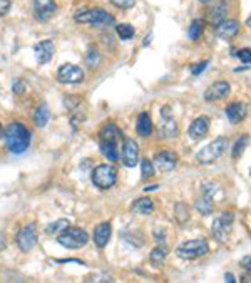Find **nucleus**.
I'll list each match as a JSON object with an SVG mask.
<instances>
[{
  "instance_id": "obj_34",
  "label": "nucleus",
  "mask_w": 251,
  "mask_h": 283,
  "mask_svg": "<svg viewBox=\"0 0 251 283\" xmlns=\"http://www.w3.org/2000/svg\"><path fill=\"white\" fill-rule=\"evenodd\" d=\"M156 173V168H154V163L151 161V159H142L141 161V176H142V179H149V178H153Z\"/></svg>"
},
{
  "instance_id": "obj_14",
  "label": "nucleus",
  "mask_w": 251,
  "mask_h": 283,
  "mask_svg": "<svg viewBox=\"0 0 251 283\" xmlns=\"http://www.w3.org/2000/svg\"><path fill=\"white\" fill-rule=\"evenodd\" d=\"M231 92V86L226 80H218V83H213L208 89L204 91V99L208 103H215V100H221L224 97H228Z\"/></svg>"
},
{
  "instance_id": "obj_24",
  "label": "nucleus",
  "mask_w": 251,
  "mask_h": 283,
  "mask_svg": "<svg viewBox=\"0 0 251 283\" xmlns=\"http://www.w3.org/2000/svg\"><path fill=\"white\" fill-rule=\"evenodd\" d=\"M166 256H168L166 245L164 243H159L158 247H154L153 251H151L149 261H151V265H153L154 268H161L162 263H164V260H166Z\"/></svg>"
},
{
  "instance_id": "obj_17",
  "label": "nucleus",
  "mask_w": 251,
  "mask_h": 283,
  "mask_svg": "<svg viewBox=\"0 0 251 283\" xmlns=\"http://www.w3.org/2000/svg\"><path fill=\"white\" fill-rule=\"evenodd\" d=\"M210 117L208 116H199L196 117L194 121L191 123L190 126V136L191 139L198 141V139H203V137H206V134L210 133Z\"/></svg>"
},
{
  "instance_id": "obj_9",
  "label": "nucleus",
  "mask_w": 251,
  "mask_h": 283,
  "mask_svg": "<svg viewBox=\"0 0 251 283\" xmlns=\"http://www.w3.org/2000/svg\"><path fill=\"white\" fill-rule=\"evenodd\" d=\"M86 74L75 64H62L57 69V80L62 84H80L84 83Z\"/></svg>"
},
{
  "instance_id": "obj_37",
  "label": "nucleus",
  "mask_w": 251,
  "mask_h": 283,
  "mask_svg": "<svg viewBox=\"0 0 251 283\" xmlns=\"http://www.w3.org/2000/svg\"><path fill=\"white\" fill-rule=\"evenodd\" d=\"M236 57L240 59L243 64H251V49L249 47H244V49H240L236 52Z\"/></svg>"
},
{
  "instance_id": "obj_47",
  "label": "nucleus",
  "mask_w": 251,
  "mask_h": 283,
  "mask_svg": "<svg viewBox=\"0 0 251 283\" xmlns=\"http://www.w3.org/2000/svg\"><path fill=\"white\" fill-rule=\"evenodd\" d=\"M249 176H251V169H249Z\"/></svg>"
},
{
  "instance_id": "obj_43",
  "label": "nucleus",
  "mask_w": 251,
  "mask_h": 283,
  "mask_svg": "<svg viewBox=\"0 0 251 283\" xmlns=\"http://www.w3.org/2000/svg\"><path fill=\"white\" fill-rule=\"evenodd\" d=\"M158 188H159L158 185H153V186H146V188H144V191H146V193H148V191H153V190H158Z\"/></svg>"
},
{
  "instance_id": "obj_11",
  "label": "nucleus",
  "mask_w": 251,
  "mask_h": 283,
  "mask_svg": "<svg viewBox=\"0 0 251 283\" xmlns=\"http://www.w3.org/2000/svg\"><path fill=\"white\" fill-rule=\"evenodd\" d=\"M32 7L35 21L42 24L49 22L55 12H57V4L54 0H32Z\"/></svg>"
},
{
  "instance_id": "obj_7",
  "label": "nucleus",
  "mask_w": 251,
  "mask_h": 283,
  "mask_svg": "<svg viewBox=\"0 0 251 283\" xmlns=\"http://www.w3.org/2000/svg\"><path fill=\"white\" fill-rule=\"evenodd\" d=\"M233 221H235V215L231 211H224L221 216H218L215 221H213L211 231H213V236H215L216 241L224 243L226 240H228Z\"/></svg>"
},
{
  "instance_id": "obj_30",
  "label": "nucleus",
  "mask_w": 251,
  "mask_h": 283,
  "mask_svg": "<svg viewBox=\"0 0 251 283\" xmlns=\"http://www.w3.org/2000/svg\"><path fill=\"white\" fill-rule=\"evenodd\" d=\"M67 226H71V223H69V219H66V218H60V219H55L54 223H49L47 226H46V233L47 235H59V233H62Z\"/></svg>"
},
{
  "instance_id": "obj_45",
  "label": "nucleus",
  "mask_w": 251,
  "mask_h": 283,
  "mask_svg": "<svg viewBox=\"0 0 251 283\" xmlns=\"http://www.w3.org/2000/svg\"><path fill=\"white\" fill-rule=\"evenodd\" d=\"M246 25H248V27L251 29V15H249L248 18H246Z\"/></svg>"
},
{
  "instance_id": "obj_13",
  "label": "nucleus",
  "mask_w": 251,
  "mask_h": 283,
  "mask_svg": "<svg viewBox=\"0 0 251 283\" xmlns=\"http://www.w3.org/2000/svg\"><path fill=\"white\" fill-rule=\"evenodd\" d=\"M122 165L126 168H134L139 161V146L134 139H126L122 144V153H121Z\"/></svg>"
},
{
  "instance_id": "obj_39",
  "label": "nucleus",
  "mask_w": 251,
  "mask_h": 283,
  "mask_svg": "<svg viewBox=\"0 0 251 283\" xmlns=\"http://www.w3.org/2000/svg\"><path fill=\"white\" fill-rule=\"evenodd\" d=\"M80 100H82V99H80L79 96H66V100H64V103H66V106H67L69 109H74L75 106L80 104Z\"/></svg>"
},
{
  "instance_id": "obj_25",
  "label": "nucleus",
  "mask_w": 251,
  "mask_h": 283,
  "mask_svg": "<svg viewBox=\"0 0 251 283\" xmlns=\"http://www.w3.org/2000/svg\"><path fill=\"white\" fill-rule=\"evenodd\" d=\"M194 206H196V210L201 213V215L208 216L213 213V210H215V198H211V196H208V194L201 193V196L196 199Z\"/></svg>"
},
{
  "instance_id": "obj_42",
  "label": "nucleus",
  "mask_w": 251,
  "mask_h": 283,
  "mask_svg": "<svg viewBox=\"0 0 251 283\" xmlns=\"http://www.w3.org/2000/svg\"><path fill=\"white\" fill-rule=\"evenodd\" d=\"M224 280H226V281H231V283L236 281V278H235V276L231 275V273H226V275H224Z\"/></svg>"
},
{
  "instance_id": "obj_12",
  "label": "nucleus",
  "mask_w": 251,
  "mask_h": 283,
  "mask_svg": "<svg viewBox=\"0 0 251 283\" xmlns=\"http://www.w3.org/2000/svg\"><path fill=\"white\" fill-rule=\"evenodd\" d=\"M153 163L154 168L159 169L161 173H169L178 165V154L173 151H159V153H156Z\"/></svg>"
},
{
  "instance_id": "obj_1",
  "label": "nucleus",
  "mask_w": 251,
  "mask_h": 283,
  "mask_svg": "<svg viewBox=\"0 0 251 283\" xmlns=\"http://www.w3.org/2000/svg\"><path fill=\"white\" fill-rule=\"evenodd\" d=\"M4 141L12 154H24L30 146V131L22 123H10L4 131Z\"/></svg>"
},
{
  "instance_id": "obj_19",
  "label": "nucleus",
  "mask_w": 251,
  "mask_h": 283,
  "mask_svg": "<svg viewBox=\"0 0 251 283\" xmlns=\"http://www.w3.org/2000/svg\"><path fill=\"white\" fill-rule=\"evenodd\" d=\"M238 32H240V22L231 21V18H224V21L216 27V34L224 41L233 39V37L238 35Z\"/></svg>"
},
{
  "instance_id": "obj_15",
  "label": "nucleus",
  "mask_w": 251,
  "mask_h": 283,
  "mask_svg": "<svg viewBox=\"0 0 251 283\" xmlns=\"http://www.w3.org/2000/svg\"><path fill=\"white\" fill-rule=\"evenodd\" d=\"M54 52H55V47H54V42L52 41H40L39 44L34 46V54H35V60L37 64H49L50 59L54 57Z\"/></svg>"
},
{
  "instance_id": "obj_40",
  "label": "nucleus",
  "mask_w": 251,
  "mask_h": 283,
  "mask_svg": "<svg viewBox=\"0 0 251 283\" xmlns=\"http://www.w3.org/2000/svg\"><path fill=\"white\" fill-rule=\"evenodd\" d=\"M10 7H12L10 0H0V17L7 15L9 12H10Z\"/></svg>"
},
{
  "instance_id": "obj_32",
  "label": "nucleus",
  "mask_w": 251,
  "mask_h": 283,
  "mask_svg": "<svg viewBox=\"0 0 251 283\" xmlns=\"http://www.w3.org/2000/svg\"><path fill=\"white\" fill-rule=\"evenodd\" d=\"M116 32H117L119 39H121V41H131L134 37L136 30H134V27L131 24H119L116 27Z\"/></svg>"
},
{
  "instance_id": "obj_28",
  "label": "nucleus",
  "mask_w": 251,
  "mask_h": 283,
  "mask_svg": "<svg viewBox=\"0 0 251 283\" xmlns=\"http://www.w3.org/2000/svg\"><path fill=\"white\" fill-rule=\"evenodd\" d=\"M49 117H50V112L46 104H40L34 112V123L37 128H46L49 123Z\"/></svg>"
},
{
  "instance_id": "obj_10",
  "label": "nucleus",
  "mask_w": 251,
  "mask_h": 283,
  "mask_svg": "<svg viewBox=\"0 0 251 283\" xmlns=\"http://www.w3.org/2000/svg\"><path fill=\"white\" fill-rule=\"evenodd\" d=\"M159 134L166 139H173L179 134L178 123L174 121V117L171 116V108L164 106L161 109V124H159Z\"/></svg>"
},
{
  "instance_id": "obj_46",
  "label": "nucleus",
  "mask_w": 251,
  "mask_h": 283,
  "mask_svg": "<svg viewBox=\"0 0 251 283\" xmlns=\"http://www.w3.org/2000/svg\"><path fill=\"white\" fill-rule=\"evenodd\" d=\"M199 2H203V4H208V2H210V0H199Z\"/></svg>"
},
{
  "instance_id": "obj_33",
  "label": "nucleus",
  "mask_w": 251,
  "mask_h": 283,
  "mask_svg": "<svg viewBox=\"0 0 251 283\" xmlns=\"http://www.w3.org/2000/svg\"><path fill=\"white\" fill-rule=\"evenodd\" d=\"M100 54H99V50L96 47H91L89 50H87V54H86V64L89 69H96L99 64H100Z\"/></svg>"
},
{
  "instance_id": "obj_20",
  "label": "nucleus",
  "mask_w": 251,
  "mask_h": 283,
  "mask_svg": "<svg viewBox=\"0 0 251 283\" xmlns=\"http://www.w3.org/2000/svg\"><path fill=\"white\" fill-rule=\"evenodd\" d=\"M246 104L243 103H231L228 108H226V117L231 124H238L241 123L244 117H246Z\"/></svg>"
},
{
  "instance_id": "obj_22",
  "label": "nucleus",
  "mask_w": 251,
  "mask_h": 283,
  "mask_svg": "<svg viewBox=\"0 0 251 283\" xmlns=\"http://www.w3.org/2000/svg\"><path fill=\"white\" fill-rule=\"evenodd\" d=\"M136 131L141 137H149L153 134V121L148 112H141L136 121Z\"/></svg>"
},
{
  "instance_id": "obj_23",
  "label": "nucleus",
  "mask_w": 251,
  "mask_h": 283,
  "mask_svg": "<svg viewBox=\"0 0 251 283\" xmlns=\"http://www.w3.org/2000/svg\"><path fill=\"white\" fill-rule=\"evenodd\" d=\"M131 211L136 213V215H151L154 211V201L148 196L137 198L131 206Z\"/></svg>"
},
{
  "instance_id": "obj_36",
  "label": "nucleus",
  "mask_w": 251,
  "mask_h": 283,
  "mask_svg": "<svg viewBox=\"0 0 251 283\" xmlns=\"http://www.w3.org/2000/svg\"><path fill=\"white\" fill-rule=\"evenodd\" d=\"M109 2L114 5L117 9H122V10H128V9H133L136 5V0H109Z\"/></svg>"
},
{
  "instance_id": "obj_2",
  "label": "nucleus",
  "mask_w": 251,
  "mask_h": 283,
  "mask_svg": "<svg viewBox=\"0 0 251 283\" xmlns=\"http://www.w3.org/2000/svg\"><path fill=\"white\" fill-rule=\"evenodd\" d=\"M74 21L77 24H89L99 29H108L114 24V15L109 14V12L104 9L80 10L74 15Z\"/></svg>"
},
{
  "instance_id": "obj_5",
  "label": "nucleus",
  "mask_w": 251,
  "mask_h": 283,
  "mask_svg": "<svg viewBox=\"0 0 251 283\" xmlns=\"http://www.w3.org/2000/svg\"><path fill=\"white\" fill-rule=\"evenodd\" d=\"M117 181V169L116 166L112 165H108V163H104V165H99L94 168L92 171V185L97 186L99 190H109L116 185Z\"/></svg>"
},
{
  "instance_id": "obj_27",
  "label": "nucleus",
  "mask_w": 251,
  "mask_h": 283,
  "mask_svg": "<svg viewBox=\"0 0 251 283\" xmlns=\"http://www.w3.org/2000/svg\"><path fill=\"white\" fill-rule=\"evenodd\" d=\"M174 219L179 226H184L190 221V208L186 203H176L174 205Z\"/></svg>"
},
{
  "instance_id": "obj_4",
  "label": "nucleus",
  "mask_w": 251,
  "mask_h": 283,
  "mask_svg": "<svg viewBox=\"0 0 251 283\" xmlns=\"http://www.w3.org/2000/svg\"><path fill=\"white\" fill-rule=\"evenodd\" d=\"M57 241L67 250H79L87 245L89 235L82 228H77V226H67L62 233H59Z\"/></svg>"
},
{
  "instance_id": "obj_16",
  "label": "nucleus",
  "mask_w": 251,
  "mask_h": 283,
  "mask_svg": "<svg viewBox=\"0 0 251 283\" xmlns=\"http://www.w3.org/2000/svg\"><path fill=\"white\" fill-rule=\"evenodd\" d=\"M122 133L114 123H106L99 131V143H112V144H121Z\"/></svg>"
},
{
  "instance_id": "obj_3",
  "label": "nucleus",
  "mask_w": 251,
  "mask_h": 283,
  "mask_svg": "<svg viewBox=\"0 0 251 283\" xmlns=\"http://www.w3.org/2000/svg\"><path fill=\"white\" fill-rule=\"evenodd\" d=\"M226 151H228V139L226 137H218V139L206 144L204 148H201L198 151L196 159L201 165H213V163L221 158Z\"/></svg>"
},
{
  "instance_id": "obj_35",
  "label": "nucleus",
  "mask_w": 251,
  "mask_h": 283,
  "mask_svg": "<svg viewBox=\"0 0 251 283\" xmlns=\"http://www.w3.org/2000/svg\"><path fill=\"white\" fill-rule=\"evenodd\" d=\"M25 91H27V83H25L22 77L14 79V83H12V92H14L15 96H22Z\"/></svg>"
},
{
  "instance_id": "obj_18",
  "label": "nucleus",
  "mask_w": 251,
  "mask_h": 283,
  "mask_svg": "<svg viewBox=\"0 0 251 283\" xmlns=\"http://www.w3.org/2000/svg\"><path fill=\"white\" fill-rule=\"evenodd\" d=\"M111 235H112V226L111 223L104 221V223H99L96 228H94V243H96L97 248H106L108 243L111 240Z\"/></svg>"
},
{
  "instance_id": "obj_31",
  "label": "nucleus",
  "mask_w": 251,
  "mask_h": 283,
  "mask_svg": "<svg viewBox=\"0 0 251 283\" xmlns=\"http://www.w3.org/2000/svg\"><path fill=\"white\" fill-rule=\"evenodd\" d=\"M248 144H249V137L244 134V136H240L236 139V143H235V146H233V153H231V156H233L235 159H238V158H241V154L244 153V149L248 148Z\"/></svg>"
},
{
  "instance_id": "obj_44",
  "label": "nucleus",
  "mask_w": 251,
  "mask_h": 283,
  "mask_svg": "<svg viewBox=\"0 0 251 283\" xmlns=\"http://www.w3.org/2000/svg\"><path fill=\"white\" fill-rule=\"evenodd\" d=\"M2 137H4V126L0 124V139H2Z\"/></svg>"
},
{
  "instance_id": "obj_38",
  "label": "nucleus",
  "mask_w": 251,
  "mask_h": 283,
  "mask_svg": "<svg viewBox=\"0 0 251 283\" xmlns=\"http://www.w3.org/2000/svg\"><path fill=\"white\" fill-rule=\"evenodd\" d=\"M210 62L208 60H203V62H198V64H191V72L193 75H199L204 72V69L208 67Z\"/></svg>"
},
{
  "instance_id": "obj_26",
  "label": "nucleus",
  "mask_w": 251,
  "mask_h": 283,
  "mask_svg": "<svg viewBox=\"0 0 251 283\" xmlns=\"http://www.w3.org/2000/svg\"><path fill=\"white\" fill-rule=\"evenodd\" d=\"M99 148H100V153H102L104 158H108L109 161H117L121 158L119 154V144H112V143H99Z\"/></svg>"
},
{
  "instance_id": "obj_21",
  "label": "nucleus",
  "mask_w": 251,
  "mask_h": 283,
  "mask_svg": "<svg viewBox=\"0 0 251 283\" xmlns=\"http://www.w3.org/2000/svg\"><path fill=\"white\" fill-rule=\"evenodd\" d=\"M226 14H228V5H226L224 2H219L216 4L215 7H213L210 10V14H208V22L213 25V27H218L219 24H221L224 18H226Z\"/></svg>"
},
{
  "instance_id": "obj_6",
  "label": "nucleus",
  "mask_w": 251,
  "mask_h": 283,
  "mask_svg": "<svg viewBox=\"0 0 251 283\" xmlns=\"http://www.w3.org/2000/svg\"><path fill=\"white\" fill-rule=\"evenodd\" d=\"M210 251V245L204 238H196V240H187L176 250V255L181 260H194L199 256H204Z\"/></svg>"
},
{
  "instance_id": "obj_29",
  "label": "nucleus",
  "mask_w": 251,
  "mask_h": 283,
  "mask_svg": "<svg viewBox=\"0 0 251 283\" xmlns=\"http://www.w3.org/2000/svg\"><path fill=\"white\" fill-rule=\"evenodd\" d=\"M204 32V22L201 18H194V21L190 24V29H187V37L191 41H198L201 39V35Z\"/></svg>"
},
{
  "instance_id": "obj_41",
  "label": "nucleus",
  "mask_w": 251,
  "mask_h": 283,
  "mask_svg": "<svg viewBox=\"0 0 251 283\" xmlns=\"http://www.w3.org/2000/svg\"><path fill=\"white\" fill-rule=\"evenodd\" d=\"M240 265L246 270V272H251V256H244V258L240 261Z\"/></svg>"
},
{
  "instance_id": "obj_8",
  "label": "nucleus",
  "mask_w": 251,
  "mask_h": 283,
  "mask_svg": "<svg viewBox=\"0 0 251 283\" xmlns=\"http://www.w3.org/2000/svg\"><path fill=\"white\" fill-rule=\"evenodd\" d=\"M37 226L35 223H30L27 226H24V228L18 231L17 236H15V243L20 251L24 253H29V251H32L35 247H37Z\"/></svg>"
}]
</instances>
